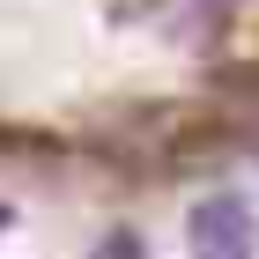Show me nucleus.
<instances>
[{
	"instance_id": "f257e3e1",
	"label": "nucleus",
	"mask_w": 259,
	"mask_h": 259,
	"mask_svg": "<svg viewBox=\"0 0 259 259\" xmlns=\"http://www.w3.org/2000/svg\"><path fill=\"white\" fill-rule=\"evenodd\" d=\"M259 163V0H0V185L148 207Z\"/></svg>"
}]
</instances>
